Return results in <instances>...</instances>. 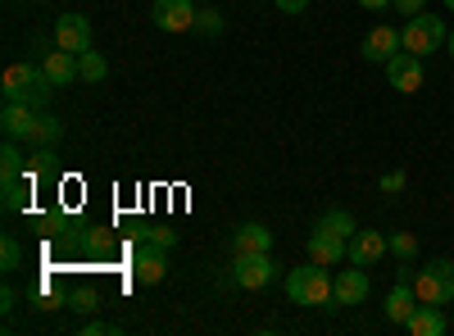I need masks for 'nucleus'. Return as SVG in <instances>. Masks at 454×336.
<instances>
[{"instance_id": "obj_1", "label": "nucleus", "mask_w": 454, "mask_h": 336, "mask_svg": "<svg viewBox=\"0 0 454 336\" xmlns=\"http://www.w3.org/2000/svg\"><path fill=\"white\" fill-rule=\"evenodd\" d=\"M0 91H5V100H23L32 109H46L51 96H55V87L42 73V64H10L5 78H0Z\"/></svg>"}, {"instance_id": "obj_2", "label": "nucleus", "mask_w": 454, "mask_h": 336, "mask_svg": "<svg viewBox=\"0 0 454 336\" xmlns=\"http://www.w3.org/2000/svg\"><path fill=\"white\" fill-rule=\"evenodd\" d=\"M286 301H291V305H305V309H332V305H336V291H332L327 269H323V264L291 269V273H286Z\"/></svg>"}, {"instance_id": "obj_3", "label": "nucleus", "mask_w": 454, "mask_h": 336, "mask_svg": "<svg viewBox=\"0 0 454 336\" xmlns=\"http://www.w3.org/2000/svg\"><path fill=\"white\" fill-rule=\"evenodd\" d=\"M450 42V32H445V23H441V14H413V19H404V27H400V46L409 51V55H419V59H427L432 51H441Z\"/></svg>"}, {"instance_id": "obj_4", "label": "nucleus", "mask_w": 454, "mask_h": 336, "mask_svg": "<svg viewBox=\"0 0 454 336\" xmlns=\"http://www.w3.org/2000/svg\"><path fill=\"white\" fill-rule=\"evenodd\" d=\"M413 291L423 305H450L454 301V264L450 259H427V269L413 273Z\"/></svg>"}, {"instance_id": "obj_5", "label": "nucleus", "mask_w": 454, "mask_h": 336, "mask_svg": "<svg viewBox=\"0 0 454 336\" xmlns=\"http://www.w3.org/2000/svg\"><path fill=\"white\" fill-rule=\"evenodd\" d=\"M132 277H137L141 286H160V282L168 277V250H164L160 241L141 237V246H137V254H132Z\"/></svg>"}, {"instance_id": "obj_6", "label": "nucleus", "mask_w": 454, "mask_h": 336, "mask_svg": "<svg viewBox=\"0 0 454 336\" xmlns=\"http://www.w3.org/2000/svg\"><path fill=\"white\" fill-rule=\"evenodd\" d=\"M273 277H278V264H273L269 250H263V254H237L232 259V282L241 291H263Z\"/></svg>"}, {"instance_id": "obj_7", "label": "nucleus", "mask_w": 454, "mask_h": 336, "mask_svg": "<svg viewBox=\"0 0 454 336\" xmlns=\"http://www.w3.org/2000/svg\"><path fill=\"white\" fill-rule=\"evenodd\" d=\"M150 23L160 32H192L196 27V5L192 0H150Z\"/></svg>"}, {"instance_id": "obj_8", "label": "nucleus", "mask_w": 454, "mask_h": 336, "mask_svg": "<svg viewBox=\"0 0 454 336\" xmlns=\"http://www.w3.org/2000/svg\"><path fill=\"white\" fill-rule=\"evenodd\" d=\"M382 68H387V82H391L400 96H413V91L423 87V59H419V55L400 51V55H391Z\"/></svg>"}, {"instance_id": "obj_9", "label": "nucleus", "mask_w": 454, "mask_h": 336, "mask_svg": "<svg viewBox=\"0 0 454 336\" xmlns=\"http://www.w3.org/2000/svg\"><path fill=\"white\" fill-rule=\"evenodd\" d=\"M91 19L87 14H59L55 19V46H64V51H73V55H82V51H91Z\"/></svg>"}, {"instance_id": "obj_10", "label": "nucleus", "mask_w": 454, "mask_h": 336, "mask_svg": "<svg viewBox=\"0 0 454 336\" xmlns=\"http://www.w3.org/2000/svg\"><path fill=\"white\" fill-rule=\"evenodd\" d=\"M419 305H423V301H419V291H413V277H395V286L387 291V305H382V309H387V323L404 327Z\"/></svg>"}, {"instance_id": "obj_11", "label": "nucleus", "mask_w": 454, "mask_h": 336, "mask_svg": "<svg viewBox=\"0 0 454 336\" xmlns=\"http://www.w3.org/2000/svg\"><path fill=\"white\" fill-rule=\"evenodd\" d=\"M404 46H400V32L391 27V23H377L368 36H364V46H359V55L368 59V64H387L391 55H400Z\"/></svg>"}, {"instance_id": "obj_12", "label": "nucleus", "mask_w": 454, "mask_h": 336, "mask_svg": "<svg viewBox=\"0 0 454 336\" xmlns=\"http://www.w3.org/2000/svg\"><path fill=\"white\" fill-rule=\"evenodd\" d=\"M36 114H42V109H32L23 100H5V109H0V132H5V141H27Z\"/></svg>"}, {"instance_id": "obj_13", "label": "nucleus", "mask_w": 454, "mask_h": 336, "mask_svg": "<svg viewBox=\"0 0 454 336\" xmlns=\"http://www.w3.org/2000/svg\"><path fill=\"white\" fill-rule=\"evenodd\" d=\"M42 73L51 78L55 91H59V87H73V82H82V78H78V55L64 51V46H55V51L42 55Z\"/></svg>"}, {"instance_id": "obj_14", "label": "nucleus", "mask_w": 454, "mask_h": 336, "mask_svg": "<svg viewBox=\"0 0 454 336\" xmlns=\"http://www.w3.org/2000/svg\"><path fill=\"white\" fill-rule=\"evenodd\" d=\"M332 291H336V305H364L368 301V269L350 264L332 277Z\"/></svg>"}, {"instance_id": "obj_15", "label": "nucleus", "mask_w": 454, "mask_h": 336, "mask_svg": "<svg viewBox=\"0 0 454 336\" xmlns=\"http://www.w3.org/2000/svg\"><path fill=\"white\" fill-rule=\"evenodd\" d=\"M387 250H391V246H387V237H382V232H364V228H359V232L350 237V246H346L350 264H359V269H372Z\"/></svg>"}, {"instance_id": "obj_16", "label": "nucleus", "mask_w": 454, "mask_h": 336, "mask_svg": "<svg viewBox=\"0 0 454 336\" xmlns=\"http://www.w3.org/2000/svg\"><path fill=\"white\" fill-rule=\"evenodd\" d=\"M232 250L237 254H263V250H273V232L263 228V223H241L232 232Z\"/></svg>"}, {"instance_id": "obj_17", "label": "nucleus", "mask_w": 454, "mask_h": 336, "mask_svg": "<svg viewBox=\"0 0 454 336\" xmlns=\"http://www.w3.org/2000/svg\"><path fill=\"white\" fill-rule=\"evenodd\" d=\"M346 246H350V241L327 237V232H318V228H314V237H309V259H314V264H323V269H332V264H340V259H350V254H346Z\"/></svg>"}, {"instance_id": "obj_18", "label": "nucleus", "mask_w": 454, "mask_h": 336, "mask_svg": "<svg viewBox=\"0 0 454 336\" xmlns=\"http://www.w3.org/2000/svg\"><path fill=\"white\" fill-rule=\"evenodd\" d=\"M413 336H445L450 332V323H445V314H441V305H419L413 309V318L404 323Z\"/></svg>"}, {"instance_id": "obj_19", "label": "nucleus", "mask_w": 454, "mask_h": 336, "mask_svg": "<svg viewBox=\"0 0 454 336\" xmlns=\"http://www.w3.org/2000/svg\"><path fill=\"white\" fill-rule=\"evenodd\" d=\"M59 137H64V123H59L55 114H46V109H42V114H36V123H32L27 145H32V151H55Z\"/></svg>"}, {"instance_id": "obj_20", "label": "nucleus", "mask_w": 454, "mask_h": 336, "mask_svg": "<svg viewBox=\"0 0 454 336\" xmlns=\"http://www.w3.org/2000/svg\"><path fill=\"white\" fill-rule=\"evenodd\" d=\"M318 232H327V237H340V241H350L359 228H355V218L346 214V209H327V214H318V223H314Z\"/></svg>"}, {"instance_id": "obj_21", "label": "nucleus", "mask_w": 454, "mask_h": 336, "mask_svg": "<svg viewBox=\"0 0 454 336\" xmlns=\"http://www.w3.org/2000/svg\"><path fill=\"white\" fill-rule=\"evenodd\" d=\"M78 78L100 87V82L109 78V59H105L100 51H82V55H78Z\"/></svg>"}, {"instance_id": "obj_22", "label": "nucleus", "mask_w": 454, "mask_h": 336, "mask_svg": "<svg viewBox=\"0 0 454 336\" xmlns=\"http://www.w3.org/2000/svg\"><path fill=\"white\" fill-rule=\"evenodd\" d=\"M0 196H5V200H0V205H5V214H23L27 209V196H32V182L27 177H14V182L0 186Z\"/></svg>"}, {"instance_id": "obj_23", "label": "nucleus", "mask_w": 454, "mask_h": 336, "mask_svg": "<svg viewBox=\"0 0 454 336\" xmlns=\"http://www.w3.org/2000/svg\"><path fill=\"white\" fill-rule=\"evenodd\" d=\"M23 151H19V141H5V151H0V182H14L23 177Z\"/></svg>"}, {"instance_id": "obj_24", "label": "nucleus", "mask_w": 454, "mask_h": 336, "mask_svg": "<svg viewBox=\"0 0 454 336\" xmlns=\"http://www.w3.org/2000/svg\"><path fill=\"white\" fill-rule=\"evenodd\" d=\"M387 246H391V254L400 259V264H413V259H419V237L413 232H391Z\"/></svg>"}, {"instance_id": "obj_25", "label": "nucleus", "mask_w": 454, "mask_h": 336, "mask_svg": "<svg viewBox=\"0 0 454 336\" xmlns=\"http://www.w3.org/2000/svg\"><path fill=\"white\" fill-rule=\"evenodd\" d=\"M19 264H23V246H19L14 237H0V269L14 273Z\"/></svg>"}, {"instance_id": "obj_26", "label": "nucleus", "mask_w": 454, "mask_h": 336, "mask_svg": "<svg viewBox=\"0 0 454 336\" xmlns=\"http://www.w3.org/2000/svg\"><path fill=\"white\" fill-rule=\"evenodd\" d=\"M192 32L218 36V32H223V14H218V10H196V27H192Z\"/></svg>"}, {"instance_id": "obj_27", "label": "nucleus", "mask_w": 454, "mask_h": 336, "mask_svg": "<svg viewBox=\"0 0 454 336\" xmlns=\"http://www.w3.org/2000/svg\"><path fill=\"white\" fill-rule=\"evenodd\" d=\"M404 182H409V173L404 168H391V173H382V182H377V186H382L387 196H395V191H404Z\"/></svg>"}, {"instance_id": "obj_28", "label": "nucleus", "mask_w": 454, "mask_h": 336, "mask_svg": "<svg viewBox=\"0 0 454 336\" xmlns=\"http://www.w3.org/2000/svg\"><path fill=\"white\" fill-rule=\"evenodd\" d=\"M391 10L404 14V19H413V14H423V10H427V0H391Z\"/></svg>"}, {"instance_id": "obj_29", "label": "nucleus", "mask_w": 454, "mask_h": 336, "mask_svg": "<svg viewBox=\"0 0 454 336\" xmlns=\"http://www.w3.org/2000/svg\"><path fill=\"white\" fill-rule=\"evenodd\" d=\"M78 332H82V336H105V332H119V327H114V323H105V318H96V323H82Z\"/></svg>"}, {"instance_id": "obj_30", "label": "nucleus", "mask_w": 454, "mask_h": 336, "mask_svg": "<svg viewBox=\"0 0 454 336\" xmlns=\"http://www.w3.org/2000/svg\"><path fill=\"white\" fill-rule=\"evenodd\" d=\"M273 5H278L282 14H305V10H309V0H273Z\"/></svg>"}, {"instance_id": "obj_31", "label": "nucleus", "mask_w": 454, "mask_h": 336, "mask_svg": "<svg viewBox=\"0 0 454 336\" xmlns=\"http://www.w3.org/2000/svg\"><path fill=\"white\" fill-rule=\"evenodd\" d=\"M145 237H150V241H160L164 250H168V246H177V232H168V228H155V232H145Z\"/></svg>"}, {"instance_id": "obj_32", "label": "nucleus", "mask_w": 454, "mask_h": 336, "mask_svg": "<svg viewBox=\"0 0 454 336\" xmlns=\"http://www.w3.org/2000/svg\"><path fill=\"white\" fill-rule=\"evenodd\" d=\"M73 309H78V314H91V309H96V291H82L78 301H73Z\"/></svg>"}, {"instance_id": "obj_33", "label": "nucleus", "mask_w": 454, "mask_h": 336, "mask_svg": "<svg viewBox=\"0 0 454 336\" xmlns=\"http://www.w3.org/2000/svg\"><path fill=\"white\" fill-rule=\"evenodd\" d=\"M14 305H19V291H14V286H5V291H0V309H5V314H10Z\"/></svg>"}, {"instance_id": "obj_34", "label": "nucleus", "mask_w": 454, "mask_h": 336, "mask_svg": "<svg viewBox=\"0 0 454 336\" xmlns=\"http://www.w3.org/2000/svg\"><path fill=\"white\" fill-rule=\"evenodd\" d=\"M355 5H364V10H372V14H382V10H391V0H355Z\"/></svg>"}, {"instance_id": "obj_35", "label": "nucleus", "mask_w": 454, "mask_h": 336, "mask_svg": "<svg viewBox=\"0 0 454 336\" xmlns=\"http://www.w3.org/2000/svg\"><path fill=\"white\" fill-rule=\"evenodd\" d=\"M445 46H450V59H454V27H450V42Z\"/></svg>"}, {"instance_id": "obj_36", "label": "nucleus", "mask_w": 454, "mask_h": 336, "mask_svg": "<svg viewBox=\"0 0 454 336\" xmlns=\"http://www.w3.org/2000/svg\"><path fill=\"white\" fill-rule=\"evenodd\" d=\"M441 5H445V10H454V0H441Z\"/></svg>"}]
</instances>
